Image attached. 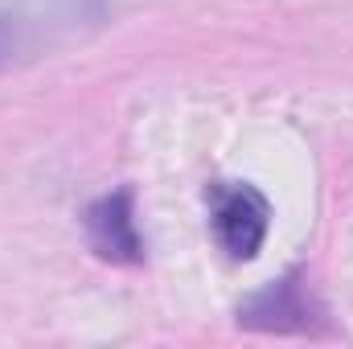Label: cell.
Returning a JSON list of instances; mask_svg holds the SVG:
<instances>
[{"mask_svg":"<svg viewBox=\"0 0 353 349\" xmlns=\"http://www.w3.org/2000/svg\"><path fill=\"white\" fill-rule=\"evenodd\" d=\"M83 222H87L90 251L99 259L119 263V267L144 263V235H140V222H136L132 189H115V193L94 197L87 206V214H83Z\"/></svg>","mask_w":353,"mask_h":349,"instance_id":"3957f363","label":"cell"},{"mask_svg":"<svg viewBox=\"0 0 353 349\" xmlns=\"http://www.w3.org/2000/svg\"><path fill=\"white\" fill-rule=\"evenodd\" d=\"M308 317H312V304L304 296V283L296 275L271 283L267 292L251 296L243 308H239V321L251 325V329H267V333H288V329H308Z\"/></svg>","mask_w":353,"mask_h":349,"instance_id":"277c9868","label":"cell"},{"mask_svg":"<svg viewBox=\"0 0 353 349\" xmlns=\"http://www.w3.org/2000/svg\"><path fill=\"white\" fill-rule=\"evenodd\" d=\"M111 17L115 0H0V74L99 37Z\"/></svg>","mask_w":353,"mask_h":349,"instance_id":"6da1fadb","label":"cell"},{"mask_svg":"<svg viewBox=\"0 0 353 349\" xmlns=\"http://www.w3.org/2000/svg\"><path fill=\"white\" fill-rule=\"evenodd\" d=\"M210 201V235L234 263H251L271 230V201L251 181H218L205 193Z\"/></svg>","mask_w":353,"mask_h":349,"instance_id":"7a4b0ae2","label":"cell"}]
</instances>
